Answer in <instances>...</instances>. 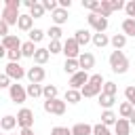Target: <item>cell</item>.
<instances>
[{
  "label": "cell",
  "instance_id": "40",
  "mask_svg": "<svg viewBox=\"0 0 135 135\" xmlns=\"http://www.w3.org/2000/svg\"><path fill=\"white\" fill-rule=\"evenodd\" d=\"M124 97H127V101L135 108V86H127V89H124Z\"/></svg>",
  "mask_w": 135,
  "mask_h": 135
},
{
  "label": "cell",
  "instance_id": "38",
  "mask_svg": "<svg viewBox=\"0 0 135 135\" xmlns=\"http://www.w3.org/2000/svg\"><path fill=\"white\" fill-rule=\"evenodd\" d=\"M6 57H8L13 63H19V59H21L23 55H21V49H13V51H6Z\"/></svg>",
  "mask_w": 135,
  "mask_h": 135
},
{
  "label": "cell",
  "instance_id": "16",
  "mask_svg": "<svg viewBox=\"0 0 135 135\" xmlns=\"http://www.w3.org/2000/svg\"><path fill=\"white\" fill-rule=\"evenodd\" d=\"M91 36H93V34H91L89 30H82V27L74 32V40L78 42V46H82V44H89V42H91Z\"/></svg>",
  "mask_w": 135,
  "mask_h": 135
},
{
  "label": "cell",
  "instance_id": "35",
  "mask_svg": "<svg viewBox=\"0 0 135 135\" xmlns=\"http://www.w3.org/2000/svg\"><path fill=\"white\" fill-rule=\"evenodd\" d=\"M42 38H44V32L40 27H32L30 30V42H40Z\"/></svg>",
  "mask_w": 135,
  "mask_h": 135
},
{
  "label": "cell",
  "instance_id": "56",
  "mask_svg": "<svg viewBox=\"0 0 135 135\" xmlns=\"http://www.w3.org/2000/svg\"><path fill=\"white\" fill-rule=\"evenodd\" d=\"M0 135H2V133H0Z\"/></svg>",
  "mask_w": 135,
  "mask_h": 135
},
{
  "label": "cell",
  "instance_id": "14",
  "mask_svg": "<svg viewBox=\"0 0 135 135\" xmlns=\"http://www.w3.org/2000/svg\"><path fill=\"white\" fill-rule=\"evenodd\" d=\"M2 46H4L6 51L21 49V40H19V36H15V34H8V36H4V38H2Z\"/></svg>",
  "mask_w": 135,
  "mask_h": 135
},
{
  "label": "cell",
  "instance_id": "46",
  "mask_svg": "<svg viewBox=\"0 0 135 135\" xmlns=\"http://www.w3.org/2000/svg\"><path fill=\"white\" fill-rule=\"evenodd\" d=\"M6 86H11V78L6 74H0V89H6Z\"/></svg>",
  "mask_w": 135,
  "mask_h": 135
},
{
  "label": "cell",
  "instance_id": "7",
  "mask_svg": "<svg viewBox=\"0 0 135 135\" xmlns=\"http://www.w3.org/2000/svg\"><path fill=\"white\" fill-rule=\"evenodd\" d=\"M25 76H27V80H30L32 84H40V82L44 80L46 72H44V68H42V65H32V68L25 72Z\"/></svg>",
  "mask_w": 135,
  "mask_h": 135
},
{
  "label": "cell",
  "instance_id": "26",
  "mask_svg": "<svg viewBox=\"0 0 135 135\" xmlns=\"http://www.w3.org/2000/svg\"><path fill=\"white\" fill-rule=\"evenodd\" d=\"M110 44H112L116 51H120V49L127 44V36H124V34H114V36L110 38Z\"/></svg>",
  "mask_w": 135,
  "mask_h": 135
},
{
  "label": "cell",
  "instance_id": "22",
  "mask_svg": "<svg viewBox=\"0 0 135 135\" xmlns=\"http://www.w3.org/2000/svg\"><path fill=\"white\" fill-rule=\"evenodd\" d=\"M91 42H93L97 49H103V46L110 44V38H108V34H93V36H91Z\"/></svg>",
  "mask_w": 135,
  "mask_h": 135
},
{
  "label": "cell",
  "instance_id": "37",
  "mask_svg": "<svg viewBox=\"0 0 135 135\" xmlns=\"http://www.w3.org/2000/svg\"><path fill=\"white\" fill-rule=\"evenodd\" d=\"M61 27H57V25H53V27H49V32H46V36L51 38V40H61Z\"/></svg>",
  "mask_w": 135,
  "mask_h": 135
},
{
  "label": "cell",
  "instance_id": "19",
  "mask_svg": "<svg viewBox=\"0 0 135 135\" xmlns=\"http://www.w3.org/2000/svg\"><path fill=\"white\" fill-rule=\"evenodd\" d=\"M70 131H72V135H93V127L86 122H76Z\"/></svg>",
  "mask_w": 135,
  "mask_h": 135
},
{
  "label": "cell",
  "instance_id": "45",
  "mask_svg": "<svg viewBox=\"0 0 135 135\" xmlns=\"http://www.w3.org/2000/svg\"><path fill=\"white\" fill-rule=\"evenodd\" d=\"M124 4H127L124 0H110V6H112V13H114V11H122V8H124Z\"/></svg>",
  "mask_w": 135,
  "mask_h": 135
},
{
  "label": "cell",
  "instance_id": "6",
  "mask_svg": "<svg viewBox=\"0 0 135 135\" xmlns=\"http://www.w3.org/2000/svg\"><path fill=\"white\" fill-rule=\"evenodd\" d=\"M15 118H17V124L21 129H32V124H34V112L30 108H21Z\"/></svg>",
  "mask_w": 135,
  "mask_h": 135
},
{
  "label": "cell",
  "instance_id": "48",
  "mask_svg": "<svg viewBox=\"0 0 135 135\" xmlns=\"http://www.w3.org/2000/svg\"><path fill=\"white\" fill-rule=\"evenodd\" d=\"M4 36H8V25L0 19V38H4Z\"/></svg>",
  "mask_w": 135,
  "mask_h": 135
},
{
  "label": "cell",
  "instance_id": "13",
  "mask_svg": "<svg viewBox=\"0 0 135 135\" xmlns=\"http://www.w3.org/2000/svg\"><path fill=\"white\" fill-rule=\"evenodd\" d=\"M17 27H19L21 32H30V30L34 27V19L30 17V13L19 15V19H17Z\"/></svg>",
  "mask_w": 135,
  "mask_h": 135
},
{
  "label": "cell",
  "instance_id": "32",
  "mask_svg": "<svg viewBox=\"0 0 135 135\" xmlns=\"http://www.w3.org/2000/svg\"><path fill=\"white\" fill-rule=\"evenodd\" d=\"M25 93H27V97H40L42 95V84H27V89H25Z\"/></svg>",
  "mask_w": 135,
  "mask_h": 135
},
{
  "label": "cell",
  "instance_id": "20",
  "mask_svg": "<svg viewBox=\"0 0 135 135\" xmlns=\"http://www.w3.org/2000/svg\"><path fill=\"white\" fill-rule=\"evenodd\" d=\"M15 127H17V118H15V116L6 114V116L0 118V129H2V131H13Z\"/></svg>",
  "mask_w": 135,
  "mask_h": 135
},
{
  "label": "cell",
  "instance_id": "18",
  "mask_svg": "<svg viewBox=\"0 0 135 135\" xmlns=\"http://www.w3.org/2000/svg\"><path fill=\"white\" fill-rule=\"evenodd\" d=\"M114 133H116V135H129V133H131L129 120H127V118H118L116 124H114Z\"/></svg>",
  "mask_w": 135,
  "mask_h": 135
},
{
  "label": "cell",
  "instance_id": "55",
  "mask_svg": "<svg viewBox=\"0 0 135 135\" xmlns=\"http://www.w3.org/2000/svg\"><path fill=\"white\" fill-rule=\"evenodd\" d=\"M13 135H17V133H13Z\"/></svg>",
  "mask_w": 135,
  "mask_h": 135
},
{
  "label": "cell",
  "instance_id": "43",
  "mask_svg": "<svg viewBox=\"0 0 135 135\" xmlns=\"http://www.w3.org/2000/svg\"><path fill=\"white\" fill-rule=\"evenodd\" d=\"M51 135H72V131L68 127H53L51 129Z\"/></svg>",
  "mask_w": 135,
  "mask_h": 135
},
{
  "label": "cell",
  "instance_id": "34",
  "mask_svg": "<svg viewBox=\"0 0 135 135\" xmlns=\"http://www.w3.org/2000/svg\"><path fill=\"white\" fill-rule=\"evenodd\" d=\"M42 15H44V8H42V4H40V2H36V4L30 8V17H32V19H40Z\"/></svg>",
  "mask_w": 135,
  "mask_h": 135
},
{
  "label": "cell",
  "instance_id": "2",
  "mask_svg": "<svg viewBox=\"0 0 135 135\" xmlns=\"http://www.w3.org/2000/svg\"><path fill=\"white\" fill-rule=\"evenodd\" d=\"M110 68L114 74H127L129 70V57L122 51H112L110 55Z\"/></svg>",
  "mask_w": 135,
  "mask_h": 135
},
{
  "label": "cell",
  "instance_id": "9",
  "mask_svg": "<svg viewBox=\"0 0 135 135\" xmlns=\"http://www.w3.org/2000/svg\"><path fill=\"white\" fill-rule=\"evenodd\" d=\"M76 61H78V65H80V70H82V72H89L91 68H95V55H93V53H89V51L80 53Z\"/></svg>",
  "mask_w": 135,
  "mask_h": 135
},
{
  "label": "cell",
  "instance_id": "52",
  "mask_svg": "<svg viewBox=\"0 0 135 135\" xmlns=\"http://www.w3.org/2000/svg\"><path fill=\"white\" fill-rule=\"evenodd\" d=\"M129 124H135V110H133L131 116H129Z\"/></svg>",
  "mask_w": 135,
  "mask_h": 135
},
{
  "label": "cell",
  "instance_id": "24",
  "mask_svg": "<svg viewBox=\"0 0 135 135\" xmlns=\"http://www.w3.org/2000/svg\"><path fill=\"white\" fill-rule=\"evenodd\" d=\"M78 70H80V65H78V61H76V59H65V61H63V72H65V74L74 76Z\"/></svg>",
  "mask_w": 135,
  "mask_h": 135
},
{
  "label": "cell",
  "instance_id": "10",
  "mask_svg": "<svg viewBox=\"0 0 135 135\" xmlns=\"http://www.w3.org/2000/svg\"><path fill=\"white\" fill-rule=\"evenodd\" d=\"M4 74L11 78V80H21L23 76H25V70L19 65V63H13V61H8V65H6V70H4Z\"/></svg>",
  "mask_w": 135,
  "mask_h": 135
},
{
  "label": "cell",
  "instance_id": "3",
  "mask_svg": "<svg viewBox=\"0 0 135 135\" xmlns=\"http://www.w3.org/2000/svg\"><path fill=\"white\" fill-rule=\"evenodd\" d=\"M42 108H44L46 114H55V116H63V114H65V101L59 99V97L46 99V101L42 103Z\"/></svg>",
  "mask_w": 135,
  "mask_h": 135
},
{
  "label": "cell",
  "instance_id": "51",
  "mask_svg": "<svg viewBox=\"0 0 135 135\" xmlns=\"http://www.w3.org/2000/svg\"><path fill=\"white\" fill-rule=\"evenodd\" d=\"M19 135H36V133H34L32 129H21V133H19Z\"/></svg>",
  "mask_w": 135,
  "mask_h": 135
},
{
  "label": "cell",
  "instance_id": "54",
  "mask_svg": "<svg viewBox=\"0 0 135 135\" xmlns=\"http://www.w3.org/2000/svg\"><path fill=\"white\" fill-rule=\"evenodd\" d=\"M0 46H2V40H0Z\"/></svg>",
  "mask_w": 135,
  "mask_h": 135
},
{
  "label": "cell",
  "instance_id": "8",
  "mask_svg": "<svg viewBox=\"0 0 135 135\" xmlns=\"http://www.w3.org/2000/svg\"><path fill=\"white\" fill-rule=\"evenodd\" d=\"M8 97L15 101V103H23L25 99H27V93H25V89H23V84H11L8 86Z\"/></svg>",
  "mask_w": 135,
  "mask_h": 135
},
{
  "label": "cell",
  "instance_id": "28",
  "mask_svg": "<svg viewBox=\"0 0 135 135\" xmlns=\"http://www.w3.org/2000/svg\"><path fill=\"white\" fill-rule=\"evenodd\" d=\"M57 93H59V89H57L55 84H44V86H42V97H44V99H55Z\"/></svg>",
  "mask_w": 135,
  "mask_h": 135
},
{
  "label": "cell",
  "instance_id": "33",
  "mask_svg": "<svg viewBox=\"0 0 135 135\" xmlns=\"http://www.w3.org/2000/svg\"><path fill=\"white\" fill-rule=\"evenodd\" d=\"M116 91H118V86H116V82H112V80H108V82L101 84V93H105V95H116Z\"/></svg>",
  "mask_w": 135,
  "mask_h": 135
},
{
  "label": "cell",
  "instance_id": "17",
  "mask_svg": "<svg viewBox=\"0 0 135 135\" xmlns=\"http://www.w3.org/2000/svg\"><path fill=\"white\" fill-rule=\"evenodd\" d=\"M49 57H51V53H49L44 46H40V49H36V53H34V57H32V59H34V63H36V65H44V63L49 61Z\"/></svg>",
  "mask_w": 135,
  "mask_h": 135
},
{
  "label": "cell",
  "instance_id": "27",
  "mask_svg": "<svg viewBox=\"0 0 135 135\" xmlns=\"http://www.w3.org/2000/svg\"><path fill=\"white\" fill-rule=\"evenodd\" d=\"M80 99H82L80 91H76V89H68V91H65V97H63V101H68V103H78Z\"/></svg>",
  "mask_w": 135,
  "mask_h": 135
},
{
  "label": "cell",
  "instance_id": "30",
  "mask_svg": "<svg viewBox=\"0 0 135 135\" xmlns=\"http://www.w3.org/2000/svg\"><path fill=\"white\" fill-rule=\"evenodd\" d=\"M133 110H135V108H133L129 101H122V103L118 105V114H120V118H127V120H129V116H131Z\"/></svg>",
  "mask_w": 135,
  "mask_h": 135
},
{
  "label": "cell",
  "instance_id": "11",
  "mask_svg": "<svg viewBox=\"0 0 135 135\" xmlns=\"http://www.w3.org/2000/svg\"><path fill=\"white\" fill-rule=\"evenodd\" d=\"M19 15H21V13H19L17 8H8V6H4V8H2V15H0V19H2V21H4L8 27H11V25H17V19H19Z\"/></svg>",
  "mask_w": 135,
  "mask_h": 135
},
{
  "label": "cell",
  "instance_id": "4",
  "mask_svg": "<svg viewBox=\"0 0 135 135\" xmlns=\"http://www.w3.org/2000/svg\"><path fill=\"white\" fill-rule=\"evenodd\" d=\"M86 21H89V25L95 30V34H103V32L108 30V19H105V17H99L97 13H89V15H86Z\"/></svg>",
  "mask_w": 135,
  "mask_h": 135
},
{
  "label": "cell",
  "instance_id": "25",
  "mask_svg": "<svg viewBox=\"0 0 135 135\" xmlns=\"http://www.w3.org/2000/svg\"><path fill=\"white\" fill-rule=\"evenodd\" d=\"M116 120H118V116H116L112 110H103V114H101V124H103V127L116 124Z\"/></svg>",
  "mask_w": 135,
  "mask_h": 135
},
{
  "label": "cell",
  "instance_id": "21",
  "mask_svg": "<svg viewBox=\"0 0 135 135\" xmlns=\"http://www.w3.org/2000/svg\"><path fill=\"white\" fill-rule=\"evenodd\" d=\"M97 97H99V105H101L103 110H110V108L116 103V95H105V93H99Z\"/></svg>",
  "mask_w": 135,
  "mask_h": 135
},
{
  "label": "cell",
  "instance_id": "23",
  "mask_svg": "<svg viewBox=\"0 0 135 135\" xmlns=\"http://www.w3.org/2000/svg\"><path fill=\"white\" fill-rule=\"evenodd\" d=\"M95 13H97L99 17H105V19H108V17L112 15V6H110V0H99V8H97Z\"/></svg>",
  "mask_w": 135,
  "mask_h": 135
},
{
  "label": "cell",
  "instance_id": "1",
  "mask_svg": "<svg viewBox=\"0 0 135 135\" xmlns=\"http://www.w3.org/2000/svg\"><path fill=\"white\" fill-rule=\"evenodd\" d=\"M101 84H103V76L93 74V76H89V82L80 89V95L82 97H97L101 93Z\"/></svg>",
  "mask_w": 135,
  "mask_h": 135
},
{
  "label": "cell",
  "instance_id": "5",
  "mask_svg": "<svg viewBox=\"0 0 135 135\" xmlns=\"http://www.w3.org/2000/svg\"><path fill=\"white\" fill-rule=\"evenodd\" d=\"M61 53L65 55V59H78V55H80L82 51H80V46H78V42H76L74 38H65Z\"/></svg>",
  "mask_w": 135,
  "mask_h": 135
},
{
  "label": "cell",
  "instance_id": "12",
  "mask_svg": "<svg viewBox=\"0 0 135 135\" xmlns=\"http://www.w3.org/2000/svg\"><path fill=\"white\" fill-rule=\"evenodd\" d=\"M89 82V74L86 72H82V70H78L72 78H70V89H76V91H80L84 84Z\"/></svg>",
  "mask_w": 135,
  "mask_h": 135
},
{
  "label": "cell",
  "instance_id": "53",
  "mask_svg": "<svg viewBox=\"0 0 135 135\" xmlns=\"http://www.w3.org/2000/svg\"><path fill=\"white\" fill-rule=\"evenodd\" d=\"M4 55H6V49H4V46H0V59H2Z\"/></svg>",
  "mask_w": 135,
  "mask_h": 135
},
{
  "label": "cell",
  "instance_id": "31",
  "mask_svg": "<svg viewBox=\"0 0 135 135\" xmlns=\"http://www.w3.org/2000/svg\"><path fill=\"white\" fill-rule=\"evenodd\" d=\"M34 53H36V46H34V42H21V55L23 57H34Z\"/></svg>",
  "mask_w": 135,
  "mask_h": 135
},
{
  "label": "cell",
  "instance_id": "49",
  "mask_svg": "<svg viewBox=\"0 0 135 135\" xmlns=\"http://www.w3.org/2000/svg\"><path fill=\"white\" fill-rule=\"evenodd\" d=\"M57 6H59V8H65V11H68V8L72 6V0H57Z\"/></svg>",
  "mask_w": 135,
  "mask_h": 135
},
{
  "label": "cell",
  "instance_id": "36",
  "mask_svg": "<svg viewBox=\"0 0 135 135\" xmlns=\"http://www.w3.org/2000/svg\"><path fill=\"white\" fill-rule=\"evenodd\" d=\"M61 49H63V42H61V40H51V44L46 46V51H49L51 55H57V53H61Z\"/></svg>",
  "mask_w": 135,
  "mask_h": 135
},
{
  "label": "cell",
  "instance_id": "47",
  "mask_svg": "<svg viewBox=\"0 0 135 135\" xmlns=\"http://www.w3.org/2000/svg\"><path fill=\"white\" fill-rule=\"evenodd\" d=\"M4 6H8V8H17V11H19L21 0H6V2H4Z\"/></svg>",
  "mask_w": 135,
  "mask_h": 135
},
{
  "label": "cell",
  "instance_id": "29",
  "mask_svg": "<svg viewBox=\"0 0 135 135\" xmlns=\"http://www.w3.org/2000/svg\"><path fill=\"white\" fill-rule=\"evenodd\" d=\"M122 34L124 36H135V19H124L122 21Z\"/></svg>",
  "mask_w": 135,
  "mask_h": 135
},
{
  "label": "cell",
  "instance_id": "50",
  "mask_svg": "<svg viewBox=\"0 0 135 135\" xmlns=\"http://www.w3.org/2000/svg\"><path fill=\"white\" fill-rule=\"evenodd\" d=\"M36 2H38V0H23V2H21V4H25V6H27V8H32V6H34V4H36Z\"/></svg>",
  "mask_w": 135,
  "mask_h": 135
},
{
  "label": "cell",
  "instance_id": "41",
  "mask_svg": "<svg viewBox=\"0 0 135 135\" xmlns=\"http://www.w3.org/2000/svg\"><path fill=\"white\" fill-rule=\"evenodd\" d=\"M82 6L89 8L91 13H95V11L99 8V0H82Z\"/></svg>",
  "mask_w": 135,
  "mask_h": 135
},
{
  "label": "cell",
  "instance_id": "44",
  "mask_svg": "<svg viewBox=\"0 0 135 135\" xmlns=\"http://www.w3.org/2000/svg\"><path fill=\"white\" fill-rule=\"evenodd\" d=\"M124 11H127V15H129V19H135V0H131V2H127V4H124Z\"/></svg>",
  "mask_w": 135,
  "mask_h": 135
},
{
  "label": "cell",
  "instance_id": "15",
  "mask_svg": "<svg viewBox=\"0 0 135 135\" xmlns=\"http://www.w3.org/2000/svg\"><path fill=\"white\" fill-rule=\"evenodd\" d=\"M51 19H53V23H55L57 27H61V25L68 21V11H65V8H55V11L51 13Z\"/></svg>",
  "mask_w": 135,
  "mask_h": 135
},
{
  "label": "cell",
  "instance_id": "39",
  "mask_svg": "<svg viewBox=\"0 0 135 135\" xmlns=\"http://www.w3.org/2000/svg\"><path fill=\"white\" fill-rule=\"evenodd\" d=\"M93 135H112L108 127H103L101 122L99 124H93Z\"/></svg>",
  "mask_w": 135,
  "mask_h": 135
},
{
  "label": "cell",
  "instance_id": "42",
  "mask_svg": "<svg viewBox=\"0 0 135 135\" xmlns=\"http://www.w3.org/2000/svg\"><path fill=\"white\" fill-rule=\"evenodd\" d=\"M40 4H42L44 11H51V13H53L55 8H59V6H57V0H42Z\"/></svg>",
  "mask_w": 135,
  "mask_h": 135
}]
</instances>
